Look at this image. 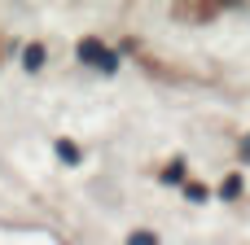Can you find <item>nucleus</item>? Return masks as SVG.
Segmentation results:
<instances>
[{
	"mask_svg": "<svg viewBox=\"0 0 250 245\" xmlns=\"http://www.w3.org/2000/svg\"><path fill=\"white\" fill-rule=\"evenodd\" d=\"M79 57H83V61H92V66H101V70H114V66H119V57H114V53H105L97 39H83V44H79Z\"/></svg>",
	"mask_w": 250,
	"mask_h": 245,
	"instance_id": "f257e3e1",
	"label": "nucleus"
},
{
	"mask_svg": "<svg viewBox=\"0 0 250 245\" xmlns=\"http://www.w3.org/2000/svg\"><path fill=\"white\" fill-rule=\"evenodd\" d=\"M22 66H26V70H40V66H44V44H26Z\"/></svg>",
	"mask_w": 250,
	"mask_h": 245,
	"instance_id": "f03ea898",
	"label": "nucleus"
},
{
	"mask_svg": "<svg viewBox=\"0 0 250 245\" xmlns=\"http://www.w3.org/2000/svg\"><path fill=\"white\" fill-rule=\"evenodd\" d=\"M57 153H62V162H70V167L79 162V149H75L70 140H57Z\"/></svg>",
	"mask_w": 250,
	"mask_h": 245,
	"instance_id": "7ed1b4c3",
	"label": "nucleus"
},
{
	"mask_svg": "<svg viewBox=\"0 0 250 245\" xmlns=\"http://www.w3.org/2000/svg\"><path fill=\"white\" fill-rule=\"evenodd\" d=\"M127 245H158V237H154V232H132Z\"/></svg>",
	"mask_w": 250,
	"mask_h": 245,
	"instance_id": "20e7f679",
	"label": "nucleus"
},
{
	"mask_svg": "<svg viewBox=\"0 0 250 245\" xmlns=\"http://www.w3.org/2000/svg\"><path fill=\"white\" fill-rule=\"evenodd\" d=\"M237 193H242V180L229 175V180H224V197H237Z\"/></svg>",
	"mask_w": 250,
	"mask_h": 245,
	"instance_id": "39448f33",
	"label": "nucleus"
},
{
	"mask_svg": "<svg viewBox=\"0 0 250 245\" xmlns=\"http://www.w3.org/2000/svg\"><path fill=\"white\" fill-rule=\"evenodd\" d=\"M180 175H185V162H171V167H167V180H171V184H176V180H180Z\"/></svg>",
	"mask_w": 250,
	"mask_h": 245,
	"instance_id": "423d86ee",
	"label": "nucleus"
},
{
	"mask_svg": "<svg viewBox=\"0 0 250 245\" xmlns=\"http://www.w3.org/2000/svg\"><path fill=\"white\" fill-rule=\"evenodd\" d=\"M185 193H189V202H202V197H207V188H202V184H189Z\"/></svg>",
	"mask_w": 250,
	"mask_h": 245,
	"instance_id": "0eeeda50",
	"label": "nucleus"
},
{
	"mask_svg": "<svg viewBox=\"0 0 250 245\" xmlns=\"http://www.w3.org/2000/svg\"><path fill=\"white\" fill-rule=\"evenodd\" d=\"M242 153H246V158H250V140H246V145H242Z\"/></svg>",
	"mask_w": 250,
	"mask_h": 245,
	"instance_id": "6e6552de",
	"label": "nucleus"
}]
</instances>
